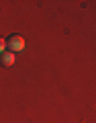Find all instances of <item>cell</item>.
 Instances as JSON below:
<instances>
[{
	"label": "cell",
	"instance_id": "obj_1",
	"mask_svg": "<svg viewBox=\"0 0 96 123\" xmlns=\"http://www.w3.org/2000/svg\"><path fill=\"white\" fill-rule=\"evenodd\" d=\"M6 47H8V51H12L17 55V53H21L25 49V39L21 35H10V39L6 41Z\"/></svg>",
	"mask_w": 96,
	"mask_h": 123
},
{
	"label": "cell",
	"instance_id": "obj_2",
	"mask_svg": "<svg viewBox=\"0 0 96 123\" xmlns=\"http://www.w3.org/2000/svg\"><path fill=\"white\" fill-rule=\"evenodd\" d=\"M14 57L17 55H14L12 51H4V53H0V64H2L4 68H10L14 64Z\"/></svg>",
	"mask_w": 96,
	"mask_h": 123
},
{
	"label": "cell",
	"instance_id": "obj_3",
	"mask_svg": "<svg viewBox=\"0 0 96 123\" xmlns=\"http://www.w3.org/2000/svg\"><path fill=\"white\" fill-rule=\"evenodd\" d=\"M4 51H6V41L0 37V53H4Z\"/></svg>",
	"mask_w": 96,
	"mask_h": 123
}]
</instances>
